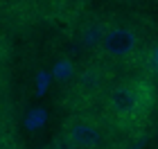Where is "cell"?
<instances>
[{
    "label": "cell",
    "instance_id": "cell-1",
    "mask_svg": "<svg viewBox=\"0 0 158 149\" xmlns=\"http://www.w3.org/2000/svg\"><path fill=\"white\" fill-rule=\"evenodd\" d=\"M156 104V84L145 75H127L111 84L97 111L115 133H135L149 122Z\"/></svg>",
    "mask_w": 158,
    "mask_h": 149
},
{
    "label": "cell",
    "instance_id": "cell-2",
    "mask_svg": "<svg viewBox=\"0 0 158 149\" xmlns=\"http://www.w3.org/2000/svg\"><path fill=\"white\" fill-rule=\"evenodd\" d=\"M115 81V68L90 54L63 88V106L68 111H88L102 104L106 90Z\"/></svg>",
    "mask_w": 158,
    "mask_h": 149
},
{
    "label": "cell",
    "instance_id": "cell-3",
    "mask_svg": "<svg viewBox=\"0 0 158 149\" xmlns=\"http://www.w3.org/2000/svg\"><path fill=\"white\" fill-rule=\"evenodd\" d=\"M142 45H145V39H142L140 27L133 25L131 20L113 16L93 54L118 70V68L131 66L140 56Z\"/></svg>",
    "mask_w": 158,
    "mask_h": 149
},
{
    "label": "cell",
    "instance_id": "cell-4",
    "mask_svg": "<svg viewBox=\"0 0 158 149\" xmlns=\"http://www.w3.org/2000/svg\"><path fill=\"white\" fill-rule=\"evenodd\" d=\"M115 131L95 109L70 111L61 122V140L70 149H102L111 145Z\"/></svg>",
    "mask_w": 158,
    "mask_h": 149
},
{
    "label": "cell",
    "instance_id": "cell-5",
    "mask_svg": "<svg viewBox=\"0 0 158 149\" xmlns=\"http://www.w3.org/2000/svg\"><path fill=\"white\" fill-rule=\"evenodd\" d=\"M111 18H113V16L97 18V20L86 18L84 23L79 25V32H77V39H79V43H81V48H86L90 54L95 52V48L99 45V39H102V34H104V30H106V25L111 23Z\"/></svg>",
    "mask_w": 158,
    "mask_h": 149
}]
</instances>
